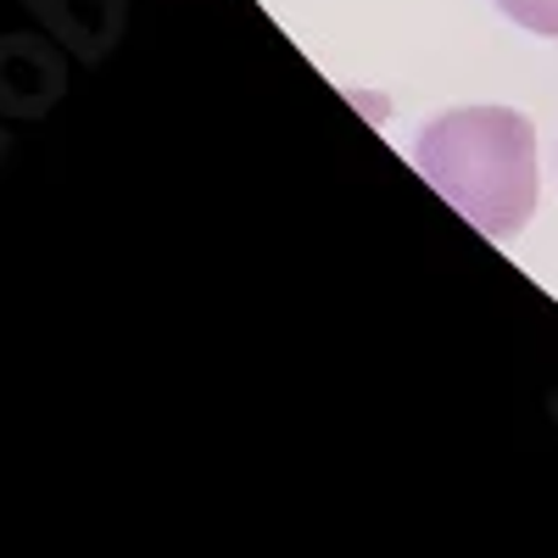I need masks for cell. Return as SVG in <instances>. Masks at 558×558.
Masks as SVG:
<instances>
[{"label":"cell","instance_id":"1","mask_svg":"<svg viewBox=\"0 0 558 558\" xmlns=\"http://www.w3.org/2000/svg\"><path fill=\"white\" fill-rule=\"evenodd\" d=\"M413 162L436 191L470 218L481 235H520L536 213V134L508 107H458L441 112L413 146Z\"/></svg>","mask_w":558,"mask_h":558},{"label":"cell","instance_id":"2","mask_svg":"<svg viewBox=\"0 0 558 558\" xmlns=\"http://www.w3.org/2000/svg\"><path fill=\"white\" fill-rule=\"evenodd\" d=\"M497 7L514 17L520 28H531L542 39H558V0H497Z\"/></svg>","mask_w":558,"mask_h":558}]
</instances>
